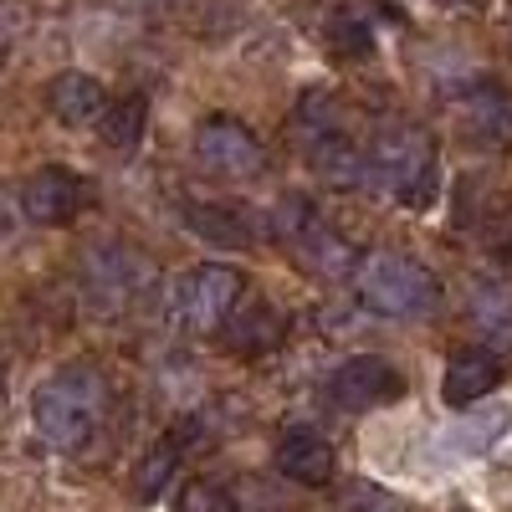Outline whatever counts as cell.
<instances>
[{"instance_id":"5b68a950","label":"cell","mask_w":512,"mask_h":512,"mask_svg":"<svg viewBox=\"0 0 512 512\" xmlns=\"http://www.w3.org/2000/svg\"><path fill=\"white\" fill-rule=\"evenodd\" d=\"M241 292H246L241 267H231V262H200V267H190L175 282V318L190 333H221L226 318L241 303Z\"/></svg>"},{"instance_id":"d4e9b609","label":"cell","mask_w":512,"mask_h":512,"mask_svg":"<svg viewBox=\"0 0 512 512\" xmlns=\"http://www.w3.org/2000/svg\"><path fill=\"white\" fill-rule=\"evenodd\" d=\"M431 6H441V11H472V16H477L487 0H431Z\"/></svg>"},{"instance_id":"4fadbf2b","label":"cell","mask_w":512,"mask_h":512,"mask_svg":"<svg viewBox=\"0 0 512 512\" xmlns=\"http://www.w3.org/2000/svg\"><path fill=\"white\" fill-rule=\"evenodd\" d=\"M47 108H52V118L67 123V128H88V123L103 118L108 93H103V82H98L93 72H57V77L47 82Z\"/></svg>"},{"instance_id":"7402d4cb","label":"cell","mask_w":512,"mask_h":512,"mask_svg":"<svg viewBox=\"0 0 512 512\" xmlns=\"http://www.w3.org/2000/svg\"><path fill=\"white\" fill-rule=\"evenodd\" d=\"M328 47H333L338 57H364V52L374 47V36H369V26H364L359 16L338 11V16L328 21Z\"/></svg>"},{"instance_id":"8fae6325","label":"cell","mask_w":512,"mask_h":512,"mask_svg":"<svg viewBox=\"0 0 512 512\" xmlns=\"http://www.w3.org/2000/svg\"><path fill=\"white\" fill-rule=\"evenodd\" d=\"M497 384H502V359L492 349H456L441 374V400L451 410H466V405L487 400Z\"/></svg>"},{"instance_id":"9a60e30c","label":"cell","mask_w":512,"mask_h":512,"mask_svg":"<svg viewBox=\"0 0 512 512\" xmlns=\"http://www.w3.org/2000/svg\"><path fill=\"white\" fill-rule=\"evenodd\" d=\"M308 159H313V169L328 180V185H338V190H354V185H364V169H369V159L338 134H318L313 144H308Z\"/></svg>"},{"instance_id":"30bf717a","label":"cell","mask_w":512,"mask_h":512,"mask_svg":"<svg viewBox=\"0 0 512 512\" xmlns=\"http://www.w3.org/2000/svg\"><path fill=\"white\" fill-rule=\"evenodd\" d=\"M451 118L461 128V139H472L482 149H502L512 144V103L497 88H472L451 103Z\"/></svg>"},{"instance_id":"603a6c76","label":"cell","mask_w":512,"mask_h":512,"mask_svg":"<svg viewBox=\"0 0 512 512\" xmlns=\"http://www.w3.org/2000/svg\"><path fill=\"white\" fill-rule=\"evenodd\" d=\"M349 512H410V502L395 497V492H384V487H374V482H359L349 492Z\"/></svg>"},{"instance_id":"ba28073f","label":"cell","mask_w":512,"mask_h":512,"mask_svg":"<svg viewBox=\"0 0 512 512\" xmlns=\"http://www.w3.org/2000/svg\"><path fill=\"white\" fill-rule=\"evenodd\" d=\"M195 159L210 169V175H231L246 180L262 169V144L241 118H205L195 128Z\"/></svg>"},{"instance_id":"44dd1931","label":"cell","mask_w":512,"mask_h":512,"mask_svg":"<svg viewBox=\"0 0 512 512\" xmlns=\"http://www.w3.org/2000/svg\"><path fill=\"white\" fill-rule=\"evenodd\" d=\"M175 512H236V497L210 477H190L175 497Z\"/></svg>"},{"instance_id":"4316f807","label":"cell","mask_w":512,"mask_h":512,"mask_svg":"<svg viewBox=\"0 0 512 512\" xmlns=\"http://www.w3.org/2000/svg\"><path fill=\"white\" fill-rule=\"evenodd\" d=\"M461 512H466V507H461Z\"/></svg>"},{"instance_id":"5bb4252c","label":"cell","mask_w":512,"mask_h":512,"mask_svg":"<svg viewBox=\"0 0 512 512\" xmlns=\"http://www.w3.org/2000/svg\"><path fill=\"white\" fill-rule=\"evenodd\" d=\"M507 431H512V405H482V410L466 405L461 420L441 436V451L446 456H461V461L466 456H487L492 446L507 441Z\"/></svg>"},{"instance_id":"ffe728a7","label":"cell","mask_w":512,"mask_h":512,"mask_svg":"<svg viewBox=\"0 0 512 512\" xmlns=\"http://www.w3.org/2000/svg\"><path fill=\"white\" fill-rule=\"evenodd\" d=\"M472 318L487 333H512V287L502 277H477L472 282Z\"/></svg>"},{"instance_id":"e0dca14e","label":"cell","mask_w":512,"mask_h":512,"mask_svg":"<svg viewBox=\"0 0 512 512\" xmlns=\"http://www.w3.org/2000/svg\"><path fill=\"white\" fill-rule=\"evenodd\" d=\"M144 128H149V98H144V93H128V98H118V103L103 108L98 139H103L108 149H134V144L144 139Z\"/></svg>"},{"instance_id":"cb8c5ba5","label":"cell","mask_w":512,"mask_h":512,"mask_svg":"<svg viewBox=\"0 0 512 512\" xmlns=\"http://www.w3.org/2000/svg\"><path fill=\"white\" fill-rule=\"evenodd\" d=\"M11 231H16V210H11L6 195H0V241H11Z\"/></svg>"},{"instance_id":"3957f363","label":"cell","mask_w":512,"mask_h":512,"mask_svg":"<svg viewBox=\"0 0 512 512\" xmlns=\"http://www.w3.org/2000/svg\"><path fill=\"white\" fill-rule=\"evenodd\" d=\"M369 169H374V180L410 210H425L436 200L441 169H436V139L425 134V128H410V123L384 128L374 154H369Z\"/></svg>"},{"instance_id":"9c48e42d","label":"cell","mask_w":512,"mask_h":512,"mask_svg":"<svg viewBox=\"0 0 512 512\" xmlns=\"http://www.w3.org/2000/svg\"><path fill=\"white\" fill-rule=\"evenodd\" d=\"M82 200H88V185H82L72 169L47 164L21 185V216L31 226H67V221H77Z\"/></svg>"},{"instance_id":"8992f818","label":"cell","mask_w":512,"mask_h":512,"mask_svg":"<svg viewBox=\"0 0 512 512\" xmlns=\"http://www.w3.org/2000/svg\"><path fill=\"white\" fill-rule=\"evenodd\" d=\"M400 395H405V374L390 359H379V354H354V359H344L328 374V400L338 410H354V415L395 405Z\"/></svg>"},{"instance_id":"6da1fadb","label":"cell","mask_w":512,"mask_h":512,"mask_svg":"<svg viewBox=\"0 0 512 512\" xmlns=\"http://www.w3.org/2000/svg\"><path fill=\"white\" fill-rule=\"evenodd\" d=\"M103 415H108V384L93 364H67L52 379H41L31 395L36 436L57 451H77L103 425Z\"/></svg>"},{"instance_id":"7c38bea8","label":"cell","mask_w":512,"mask_h":512,"mask_svg":"<svg viewBox=\"0 0 512 512\" xmlns=\"http://www.w3.org/2000/svg\"><path fill=\"white\" fill-rule=\"evenodd\" d=\"M277 472L297 487H328L338 472V451L318 431H287L277 441Z\"/></svg>"},{"instance_id":"7a4b0ae2","label":"cell","mask_w":512,"mask_h":512,"mask_svg":"<svg viewBox=\"0 0 512 512\" xmlns=\"http://www.w3.org/2000/svg\"><path fill=\"white\" fill-rule=\"evenodd\" d=\"M354 287H359V303L379 318H425L441 303L436 272L410 262V256H400V251L364 256L359 272H354Z\"/></svg>"},{"instance_id":"d6986e66","label":"cell","mask_w":512,"mask_h":512,"mask_svg":"<svg viewBox=\"0 0 512 512\" xmlns=\"http://www.w3.org/2000/svg\"><path fill=\"white\" fill-rule=\"evenodd\" d=\"M180 461H185V451L175 446V436H164L159 446H149V451H144V461L134 466V497H139V502H159V497H164V487L175 482Z\"/></svg>"},{"instance_id":"52a82bcc","label":"cell","mask_w":512,"mask_h":512,"mask_svg":"<svg viewBox=\"0 0 512 512\" xmlns=\"http://www.w3.org/2000/svg\"><path fill=\"white\" fill-rule=\"evenodd\" d=\"M144 282H149V267L128 246H93L82 256V292H88V303L98 313H118L123 303H134Z\"/></svg>"},{"instance_id":"484cf974","label":"cell","mask_w":512,"mask_h":512,"mask_svg":"<svg viewBox=\"0 0 512 512\" xmlns=\"http://www.w3.org/2000/svg\"><path fill=\"white\" fill-rule=\"evenodd\" d=\"M0 405H6V374H0Z\"/></svg>"},{"instance_id":"2e32d148","label":"cell","mask_w":512,"mask_h":512,"mask_svg":"<svg viewBox=\"0 0 512 512\" xmlns=\"http://www.w3.org/2000/svg\"><path fill=\"white\" fill-rule=\"evenodd\" d=\"M221 333H226V344L236 354H267V349L282 344V318H277L272 303H251V308L231 313Z\"/></svg>"},{"instance_id":"277c9868","label":"cell","mask_w":512,"mask_h":512,"mask_svg":"<svg viewBox=\"0 0 512 512\" xmlns=\"http://www.w3.org/2000/svg\"><path fill=\"white\" fill-rule=\"evenodd\" d=\"M272 236L297 256L303 267L323 272V277H344V272H359V256L354 246L338 236L318 210L303 200V195H282L272 205Z\"/></svg>"},{"instance_id":"ac0fdd59","label":"cell","mask_w":512,"mask_h":512,"mask_svg":"<svg viewBox=\"0 0 512 512\" xmlns=\"http://www.w3.org/2000/svg\"><path fill=\"white\" fill-rule=\"evenodd\" d=\"M185 221L216 246H241L251 241V226L241 221V205H210V200H185Z\"/></svg>"}]
</instances>
